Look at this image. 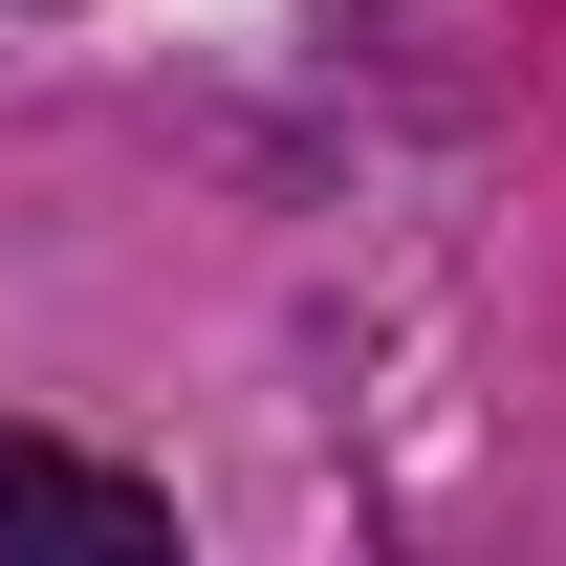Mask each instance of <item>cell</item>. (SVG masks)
Returning a JSON list of instances; mask_svg holds the SVG:
<instances>
[{
	"label": "cell",
	"mask_w": 566,
	"mask_h": 566,
	"mask_svg": "<svg viewBox=\"0 0 566 566\" xmlns=\"http://www.w3.org/2000/svg\"><path fill=\"white\" fill-rule=\"evenodd\" d=\"M175 545V501L66 458V436H0V566H153Z\"/></svg>",
	"instance_id": "6da1fadb"
}]
</instances>
